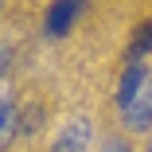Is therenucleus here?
Instances as JSON below:
<instances>
[{
    "label": "nucleus",
    "instance_id": "obj_1",
    "mask_svg": "<svg viewBox=\"0 0 152 152\" xmlns=\"http://www.w3.org/2000/svg\"><path fill=\"white\" fill-rule=\"evenodd\" d=\"M90 0H51V8H47V20H43V31L51 39H63L70 27L78 23V16L86 12Z\"/></svg>",
    "mask_w": 152,
    "mask_h": 152
},
{
    "label": "nucleus",
    "instance_id": "obj_2",
    "mask_svg": "<svg viewBox=\"0 0 152 152\" xmlns=\"http://www.w3.org/2000/svg\"><path fill=\"white\" fill-rule=\"evenodd\" d=\"M148 74H152V66L144 63V58H129V63H125V70H121V82H117V94H113L117 109H129V105H133V98L144 90Z\"/></svg>",
    "mask_w": 152,
    "mask_h": 152
},
{
    "label": "nucleus",
    "instance_id": "obj_3",
    "mask_svg": "<svg viewBox=\"0 0 152 152\" xmlns=\"http://www.w3.org/2000/svg\"><path fill=\"white\" fill-rule=\"evenodd\" d=\"M90 144H94V125L86 117H74V121H66L58 129L51 152H90Z\"/></svg>",
    "mask_w": 152,
    "mask_h": 152
},
{
    "label": "nucleus",
    "instance_id": "obj_4",
    "mask_svg": "<svg viewBox=\"0 0 152 152\" xmlns=\"http://www.w3.org/2000/svg\"><path fill=\"white\" fill-rule=\"evenodd\" d=\"M121 117H125V129L129 133H148L152 129V74H148L144 90L133 98V105L121 109Z\"/></svg>",
    "mask_w": 152,
    "mask_h": 152
},
{
    "label": "nucleus",
    "instance_id": "obj_5",
    "mask_svg": "<svg viewBox=\"0 0 152 152\" xmlns=\"http://www.w3.org/2000/svg\"><path fill=\"white\" fill-rule=\"evenodd\" d=\"M12 137H16V102L4 90V98H0V148H8Z\"/></svg>",
    "mask_w": 152,
    "mask_h": 152
},
{
    "label": "nucleus",
    "instance_id": "obj_6",
    "mask_svg": "<svg viewBox=\"0 0 152 152\" xmlns=\"http://www.w3.org/2000/svg\"><path fill=\"white\" fill-rule=\"evenodd\" d=\"M98 152H129V140H125V137H109Z\"/></svg>",
    "mask_w": 152,
    "mask_h": 152
},
{
    "label": "nucleus",
    "instance_id": "obj_7",
    "mask_svg": "<svg viewBox=\"0 0 152 152\" xmlns=\"http://www.w3.org/2000/svg\"><path fill=\"white\" fill-rule=\"evenodd\" d=\"M144 152H152V144H148V148H144Z\"/></svg>",
    "mask_w": 152,
    "mask_h": 152
}]
</instances>
